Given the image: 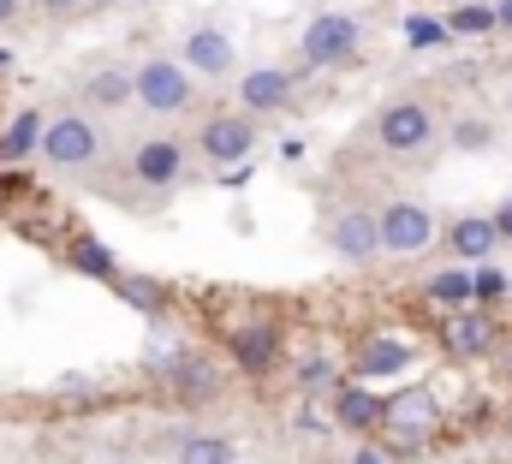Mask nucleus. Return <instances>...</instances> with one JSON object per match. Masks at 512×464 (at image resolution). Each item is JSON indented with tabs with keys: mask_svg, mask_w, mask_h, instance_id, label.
Masks as SVG:
<instances>
[{
	"mask_svg": "<svg viewBox=\"0 0 512 464\" xmlns=\"http://www.w3.org/2000/svg\"><path fill=\"white\" fill-rule=\"evenodd\" d=\"M102 155V131L84 114H60L42 125V161L48 167H90Z\"/></svg>",
	"mask_w": 512,
	"mask_h": 464,
	"instance_id": "obj_1",
	"label": "nucleus"
},
{
	"mask_svg": "<svg viewBox=\"0 0 512 464\" xmlns=\"http://www.w3.org/2000/svg\"><path fill=\"white\" fill-rule=\"evenodd\" d=\"M435 114H429V102H387L382 114H376V143L393 149V155H417V149H429L435 143Z\"/></svg>",
	"mask_w": 512,
	"mask_h": 464,
	"instance_id": "obj_2",
	"label": "nucleus"
},
{
	"mask_svg": "<svg viewBox=\"0 0 512 464\" xmlns=\"http://www.w3.org/2000/svg\"><path fill=\"white\" fill-rule=\"evenodd\" d=\"M137 102H143L149 114H185V108L197 102V84L185 78L179 60H143V66H137Z\"/></svg>",
	"mask_w": 512,
	"mask_h": 464,
	"instance_id": "obj_3",
	"label": "nucleus"
},
{
	"mask_svg": "<svg viewBox=\"0 0 512 464\" xmlns=\"http://www.w3.org/2000/svg\"><path fill=\"white\" fill-rule=\"evenodd\" d=\"M358 36H364V24H358L352 12H322V18H310V30H304V66H340V60L358 48Z\"/></svg>",
	"mask_w": 512,
	"mask_h": 464,
	"instance_id": "obj_4",
	"label": "nucleus"
},
{
	"mask_svg": "<svg viewBox=\"0 0 512 464\" xmlns=\"http://www.w3.org/2000/svg\"><path fill=\"white\" fill-rule=\"evenodd\" d=\"M435 244V215L423 203H387L382 209V250L387 256H417Z\"/></svg>",
	"mask_w": 512,
	"mask_h": 464,
	"instance_id": "obj_5",
	"label": "nucleus"
},
{
	"mask_svg": "<svg viewBox=\"0 0 512 464\" xmlns=\"http://www.w3.org/2000/svg\"><path fill=\"white\" fill-rule=\"evenodd\" d=\"M328 244L346 256V262H370L382 250V215L376 209H340L328 221Z\"/></svg>",
	"mask_w": 512,
	"mask_h": 464,
	"instance_id": "obj_6",
	"label": "nucleus"
},
{
	"mask_svg": "<svg viewBox=\"0 0 512 464\" xmlns=\"http://www.w3.org/2000/svg\"><path fill=\"white\" fill-rule=\"evenodd\" d=\"M441 346L453 351V357H483V351L495 346V316H489L483 304L453 310V316H447V328H441Z\"/></svg>",
	"mask_w": 512,
	"mask_h": 464,
	"instance_id": "obj_7",
	"label": "nucleus"
},
{
	"mask_svg": "<svg viewBox=\"0 0 512 464\" xmlns=\"http://www.w3.org/2000/svg\"><path fill=\"white\" fill-rule=\"evenodd\" d=\"M251 143H256V125L245 114H239V119L221 114V119H209V125H203V155H215L221 167L245 161V155H251Z\"/></svg>",
	"mask_w": 512,
	"mask_h": 464,
	"instance_id": "obj_8",
	"label": "nucleus"
},
{
	"mask_svg": "<svg viewBox=\"0 0 512 464\" xmlns=\"http://www.w3.org/2000/svg\"><path fill=\"white\" fill-rule=\"evenodd\" d=\"M131 173H137V185L167 191V185L185 173V149H179V143H143V149L131 155Z\"/></svg>",
	"mask_w": 512,
	"mask_h": 464,
	"instance_id": "obj_9",
	"label": "nucleus"
},
{
	"mask_svg": "<svg viewBox=\"0 0 512 464\" xmlns=\"http://www.w3.org/2000/svg\"><path fill=\"white\" fill-rule=\"evenodd\" d=\"M185 66L203 72V78L233 72V36H227V30H191V36H185Z\"/></svg>",
	"mask_w": 512,
	"mask_h": 464,
	"instance_id": "obj_10",
	"label": "nucleus"
},
{
	"mask_svg": "<svg viewBox=\"0 0 512 464\" xmlns=\"http://www.w3.org/2000/svg\"><path fill=\"white\" fill-rule=\"evenodd\" d=\"M233 363H239V369H251V375L274 369V363H280V328H268V322L239 328V334H233Z\"/></svg>",
	"mask_w": 512,
	"mask_h": 464,
	"instance_id": "obj_11",
	"label": "nucleus"
},
{
	"mask_svg": "<svg viewBox=\"0 0 512 464\" xmlns=\"http://www.w3.org/2000/svg\"><path fill=\"white\" fill-rule=\"evenodd\" d=\"M447 244H453L465 262H483V256L501 244V227H495V215H465V221L447 227Z\"/></svg>",
	"mask_w": 512,
	"mask_h": 464,
	"instance_id": "obj_12",
	"label": "nucleus"
},
{
	"mask_svg": "<svg viewBox=\"0 0 512 464\" xmlns=\"http://www.w3.org/2000/svg\"><path fill=\"white\" fill-rule=\"evenodd\" d=\"M239 96H245V108L251 114H268V108H280L286 96H292V78L286 72H274V66H256L239 78Z\"/></svg>",
	"mask_w": 512,
	"mask_h": 464,
	"instance_id": "obj_13",
	"label": "nucleus"
},
{
	"mask_svg": "<svg viewBox=\"0 0 512 464\" xmlns=\"http://www.w3.org/2000/svg\"><path fill=\"white\" fill-rule=\"evenodd\" d=\"M435 417H441V411H435V393H429V387H411V393H399V399L387 405L382 423H393V429H417V435H423Z\"/></svg>",
	"mask_w": 512,
	"mask_h": 464,
	"instance_id": "obj_14",
	"label": "nucleus"
},
{
	"mask_svg": "<svg viewBox=\"0 0 512 464\" xmlns=\"http://www.w3.org/2000/svg\"><path fill=\"white\" fill-rule=\"evenodd\" d=\"M334 405H340V423H346V429H376V423L387 417V405L376 399V393H364V387H340Z\"/></svg>",
	"mask_w": 512,
	"mask_h": 464,
	"instance_id": "obj_15",
	"label": "nucleus"
},
{
	"mask_svg": "<svg viewBox=\"0 0 512 464\" xmlns=\"http://www.w3.org/2000/svg\"><path fill=\"white\" fill-rule=\"evenodd\" d=\"M411 369V346L405 340H370L364 357H358V375H399Z\"/></svg>",
	"mask_w": 512,
	"mask_h": 464,
	"instance_id": "obj_16",
	"label": "nucleus"
},
{
	"mask_svg": "<svg viewBox=\"0 0 512 464\" xmlns=\"http://www.w3.org/2000/svg\"><path fill=\"white\" fill-rule=\"evenodd\" d=\"M233 441H221V435H185V447H179V464H233Z\"/></svg>",
	"mask_w": 512,
	"mask_h": 464,
	"instance_id": "obj_17",
	"label": "nucleus"
},
{
	"mask_svg": "<svg viewBox=\"0 0 512 464\" xmlns=\"http://www.w3.org/2000/svg\"><path fill=\"white\" fill-rule=\"evenodd\" d=\"M36 143H42V119L18 114L12 125H6V137H0V155H6V161H18V155H30Z\"/></svg>",
	"mask_w": 512,
	"mask_h": 464,
	"instance_id": "obj_18",
	"label": "nucleus"
},
{
	"mask_svg": "<svg viewBox=\"0 0 512 464\" xmlns=\"http://www.w3.org/2000/svg\"><path fill=\"white\" fill-rule=\"evenodd\" d=\"M90 96H96L102 108H120L126 96H137V72H96V78H90Z\"/></svg>",
	"mask_w": 512,
	"mask_h": 464,
	"instance_id": "obj_19",
	"label": "nucleus"
},
{
	"mask_svg": "<svg viewBox=\"0 0 512 464\" xmlns=\"http://www.w3.org/2000/svg\"><path fill=\"white\" fill-rule=\"evenodd\" d=\"M447 30L453 36H489V30H501V18H495V6H453Z\"/></svg>",
	"mask_w": 512,
	"mask_h": 464,
	"instance_id": "obj_20",
	"label": "nucleus"
},
{
	"mask_svg": "<svg viewBox=\"0 0 512 464\" xmlns=\"http://www.w3.org/2000/svg\"><path fill=\"white\" fill-rule=\"evenodd\" d=\"M429 298H435V304H471V298H477V292H471V268L435 274V280H429Z\"/></svg>",
	"mask_w": 512,
	"mask_h": 464,
	"instance_id": "obj_21",
	"label": "nucleus"
},
{
	"mask_svg": "<svg viewBox=\"0 0 512 464\" xmlns=\"http://www.w3.org/2000/svg\"><path fill=\"white\" fill-rule=\"evenodd\" d=\"M447 36H453L447 18H429V12H411V18H405V42H411V48H441Z\"/></svg>",
	"mask_w": 512,
	"mask_h": 464,
	"instance_id": "obj_22",
	"label": "nucleus"
},
{
	"mask_svg": "<svg viewBox=\"0 0 512 464\" xmlns=\"http://www.w3.org/2000/svg\"><path fill=\"white\" fill-rule=\"evenodd\" d=\"M72 262H78L84 274H96V280H114V256H108L96 238H78V244H72Z\"/></svg>",
	"mask_w": 512,
	"mask_h": 464,
	"instance_id": "obj_23",
	"label": "nucleus"
},
{
	"mask_svg": "<svg viewBox=\"0 0 512 464\" xmlns=\"http://www.w3.org/2000/svg\"><path fill=\"white\" fill-rule=\"evenodd\" d=\"M120 292H126V304L149 310V316H161V304H167V292H161L155 280H120Z\"/></svg>",
	"mask_w": 512,
	"mask_h": 464,
	"instance_id": "obj_24",
	"label": "nucleus"
},
{
	"mask_svg": "<svg viewBox=\"0 0 512 464\" xmlns=\"http://www.w3.org/2000/svg\"><path fill=\"white\" fill-rule=\"evenodd\" d=\"M471 292H477V304H495L507 292V274L501 268H471Z\"/></svg>",
	"mask_w": 512,
	"mask_h": 464,
	"instance_id": "obj_25",
	"label": "nucleus"
},
{
	"mask_svg": "<svg viewBox=\"0 0 512 464\" xmlns=\"http://www.w3.org/2000/svg\"><path fill=\"white\" fill-rule=\"evenodd\" d=\"M489 137H495L489 119H459V125H453V143H459V149H489Z\"/></svg>",
	"mask_w": 512,
	"mask_h": 464,
	"instance_id": "obj_26",
	"label": "nucleus"
},
{
	"mask_svg": "<svg viewBox=\"0 0 512 464\" xmlns=\"http://www.w3.org/2000/svg\"><path fill=\"white\" fill-rule=\"evenodd\" d=\"M173 381H179L185 393H215V375H209V369H197V363H185V369H173Z\"/></svg>",
	"mask_w": 512,
	"mask_h": 464,
	"instance_id": "obj_27",
	"label": "nucleus"
},
{
	"mask_svg": "<svg viewBox=\"0 0 512 464\" xmlns=\"http://www.w3.org/2000/svg\"><path fill=\"white\" fill-rule=\"evenodd\" d=\"M298 381H304V387H322V381H328V363H322V357H304V363H298Z\"/></svg>",
	"mask_w": 512,
	"mask_h": 464,
	"instance_id": "obj_28",
	"label": "nucleus"
},
{
	"mask_svg": "<svg viewBox=\"0 0 512 464\" xmlns=\"http://www.w3.org/2000/svg\"><path fill=\"white\" fill-rule=\"evenodd\" d=\"M495 227H501V238H512V203H501V209H495Z\"/></svg>",
	"mask_w": 512,
	"mask_h": 464,
	"instance_id": "obj_29",
	"label": "nucleus"
},
{
	"mask_svg": "<svg viewBox=\"0 0 512 464\" xmlns=\"http://www.w3.org/2000/svg\"><path fill=\"white\" fill-rule=\"evenodd\" d=\"M352 464H387V453H382V447H364V453H358Z\"/></svg>",
	"mask_w": 512,
	"mask_h": 464,
	"instance_id": "obj_30",
	"label": "nucleus"
},
{
	"mask_svg": "<svg viewBox=\"0 0 512 464\" xmlns=\"http://www.w3.org/2000/svg\"><path fill=\"white\" fill-rule=\"evenodd\" d=\"M495 18H501V30H512V0H501V6H495Z\"/></svg>",
	"mask_w": 512,
	"mask_h": 464,
	"instance_id": "obj_31",
	"label": "nucleus"
},
{
	"mask_svg": "<svg viewBox=\"0 0 512 464\" xmlns=\"http://www.w3.org/2000/svg\"><path fill=\"white\" fill-rule=\"evenodd\" d=\"M12 12H18V0H0V24H6V18H12Z\"/></svg>",
	"mask_w": 512,
	"mask_h": 464,
	"instance_id": "obj_32",
	"label": "nucleus"
}]
</instances>
